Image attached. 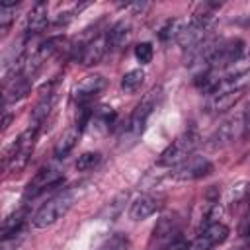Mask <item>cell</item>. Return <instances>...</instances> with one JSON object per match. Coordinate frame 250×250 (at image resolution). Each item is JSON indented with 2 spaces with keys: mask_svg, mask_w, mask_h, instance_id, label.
<instances>
[{
  "mask_svg": "<svg viewBox=\"0 0 250 250\" xmlns=\"http://www.w3.org/2000/svg\"><path fill=\"white\" fill-rule=\"evenodd\" d=\"M74 199H76V193L74 189H64L61 191L59 195H55L53 199H49L35 215H33V227L35 229H47L51 225H55L59 219H62L70 207L74 205Z\"/></svg>",
  "mask_w": 250,
  "mask_h": 250,
  "instance_id": "6da1fadb",
  "label": "cell"
},
{
  "mask_svg": "<svg viewBox=\"0 0 250 250\" xmlns=\"http://www.w3.org/2000/svg\"><path fill=\"white\" fill-rule=\"evenodd\" d=\"M31 90V82L27 76H16L4 84V105H10L21 98H25Z\"/></svg>",
  "mask_w": 250,
  "mask_h": 250,
  "instance_id": "30bf717a",
  "label": "cell"
},
{
  "mask_svg": "<svg viewBox=\"0 0 250 250\" xmlns=\"http://www.w3.org/2000/svg\"><path fill=\"white\" fill-rule=\"evenodd\" d=\"M10 121H12V115H10V113H6V115H4V125H2V127L6 129V127L10 125Z\"/></svg>",
  "mask_w": 250,
  "mask_h": 250,
  "instance_id": "4316f807",
  "label": "cell"
},
{
  "mask_svg": "<svg viewBox=\"0 0 250 250\" xmlns=\"http://www.w3.org/2000/svg\"><path fill=\"white\" fill-rule=\"evenodd\" d=\"M246 127V115L244 113H236L232 117H229L227 121H223L207 139V146L209 148H223L227 145H230L232 141L240 139V135L244 133Z\"/></svg>",
  "mask_w": 250,
  "mask_h": 250,
  "instance_id": "277c9868",
  "label": "cell"
},
{
  "mask_svg": "<svg viewBox=\"0 0 250 250\" xmlns=\"http://www.w3.org/2000/svg\"><path fill=\"white\" fill-rule=\"evenodd\" d=\"M166 250H189V246H188V242H184V240H176V242H172Z\"/></svg>",
  "mask_w": 250,
  "mask_h": 250,
  "instance_id": "484cf974",
  "label": "cell"
},
{
  "mask_svg": "<svg viewBox=\"0 0 250 250\" xmlns=\"http://www.w3.org/2000/svg\"><path fill=\"white\" fill-rule=\"evenodd\" d=\"M152 55H154V51H152L150 43H139L135 47V57H137V61L141 64H148L152 61Z\"/></svg>",
  "mask_w": 250,
  "mask_h": 250,
  "instance_id": "603a6c76",
  "label": "cell"
},
{
  "mask_svg": "<svg viewBox=\"0 0 250 250\" xmlns=\"http://www.w3.org/2000/svg\"><path fill=\"white\" fill-rule=\"evenodd\" d=\"M35 139H37V127L35 125L29 127V129H25L18 137V141L12 145V148L4 156V162H6V170L8 172H14V170L18 172V170H21L27 164V160L31 156V150L35 146Z\"/></svg>",
  "mask_w": 250,
  "mask_h": 250,
  "instance_id": "3957f363",
  "label": "cell"
},
{
  "mask_svg": "<svg viewBox=\"0 0 250 250\" xmlns=\"http://www.w3.org/2000/svg\"><path fill=\"white\" fill-rule=\"evenodd\" d=\"M143 82H145V72H143L141 68L129 70V72H125L123 78H121V90H123L125 94H135V92L141 90Z\"/></svg>",
  "mask_w": 250,
  "mask_h": 250,
  "instance_id": "d6986e66",
  "label": "cell"
},
{
  "mask_svg": "<svg viewBox=\"0 0 250 250\" xmlns=\"http://www.w3.org/2000/svg\"><path fill=\"white\" fill-rule=\"evenodd\" d=\"M100 160H102L100 152H84L76 160V170L78 172H90V170H94L100 164Z\"/></svg>",
  "mask_w": 250,
  "mask_h": 250,
  "instance_id": "44dd1931",
  "label": "cell"
},
{
  "mask_svg": "<svg viewBox=\"0 0 250 250\" xmlns=\"http://www.w3.org/2000/svg\"><path fill=\"white\" fill-rule=\"evenodd\" d=\"M16 10H18V2H2L0 6V31L2 33H6L12 21L16 20Z\"/></svg>",
  "mask_w": 250,
  "mask_h": 250,
  "instance_id": "ffe728a7",
  "label": "cell"
},
{
  "mask_svg": "<svg viewBox=\"0 0 250 250\" xmlns=\"http://www.w3.org/2000/svg\"><path fill=\"white\" fill-rule=\"evenodd\" d=\"M129 248V240L123 236H113L111 240H107L100 250H127Z\"/></svg>",
  "mask_w": 250,
  "mask_h": 250,
  "instance_id": "cb8c5ba5",
  "label": "cell"
},
{
  "mask_svg": "<svg viewBox=\"0 0 250 250\" xmlns=\"http://www.w3.org/2000/svg\"><path fill=\"white\" fill-rule=\"evenodd\" d=\"M248 61H250V59H248Z\"/></svg>",
  "mask_w": 250,
  "mask_h": 250,
  "instance_id": "83f0119b",
  "label": "cell"
},
{
  "mask_svg": "<svg viewBox=\"0 0 250 250\" xmlns=\"http://www.w3.org/2000/svg\"><path fill=\"white\" fill-rule=\"evenodd\" d=\"M158 209H160V201L156 197H152V195H141L139 199H135L131 203L129 215H131L133 221H145L150 215H154Z\"/></svg>",
  "mask_w": 250,
  "mask_h": 250,
  "instance_id": "8fae6325",
  "label": "cell"
},
{
  "mask_svg": "<svg viewBox=\"0 0 250 250\" xmlns=\"http://www.w3.org/2000/svg\"><path fill=\"white\" fill-rule=\"evenodd\" d=\"M211 248H213V244L205 236H201V234L189 244V250H211Z\"/></svg>",
  "mask_w": 250,
  "mask_h": 250,
  "instance_id": "d4e9b609",
  "label": "cell"
},
{
  "mask_svg": "<svg viewBox=\"0 0 250 250\" xmlns=\"http://www.w3.org/2000/svg\"><path fill=\"white\" fill-rule=\"evenodd\" d=\"M201 236H205L213 246H215V244H221V242H225L227 236H229V227H227L225 223H221V221L209 223V225L203 227Z\"/></svg>",
  "mask_w": 250,
  "mask_h": 250,
  "instance_id": "ac0fdd59",
  "label": "cell"
},
{
  "mask_svg": "<svg viewBox=\"0 0 250 250\" xmlns=\"http://www.w3.org/2000/svg\"><path fill=\"white\" fill-rule=\"evenodd\" d=\"M184 25H186L184 20H168V21L164 23V27L160 29V39H164V41L178 39V35H180V31L184 29Z\"/></svg>",
  "mask_w": 250,
  "mask_h": 250,
  "instance_id": "7402d4cb",
  "label": "cell"
},
{
  "mask_svg": "<svg viewBox=\"0 0 250 250\" xmlns=\"http://www.w3.org/2000/svg\"><path fill=\"white\" fill-rule=\"evenodd\" d=\"M107 80L102 76V74H88L84 76L72 90V96L78 104H88L94 96H98L104 88H105Z\"/></svg>",
  "mask_w": 250,
  "mask_h": 250,
  "instance_id": "9c48e42d",
  "label": "cell"
},
{
  "mask_svg": "<svg viewBox=\"0 0 250 250\" xmlns=\"http://www.w3.org/2000/svg\"><path fill=\"white\" fill-rule=\"evenodd\" d=\"M127 201H129V191H119V193H117V195H115V197H113V199L100 211L98 217H100L102 221H109V223L115 221V219L123 213Z\"/></svg>",
  "mask_w": 250,
  "mask_h": 250,
  "instance_id": "9a60e30c",
  "label": "cell"
},
{
  "mask_svg": "<svg viewBox=\"0 0 250 250\" xmlns=\"http://www.w3.org/2000/svg\"><path fill=\"white\" fill-rule=\"evenodd\" d=\"M156 102H158V92L156 90H150L139 104L137 107L133 109L131 117H129V125H127V133L137 139L143 131H145V125H146V119L150 117L152 109L156 107Z\"/></svg>",
  "mask_w": 250,
  "mask_h": 250,
  "instance_id": "5b68a950",
  "label": "cell"
},
{
  "mask_svg": "<svg viewBox=\"0 0 250 250\" xmlns=\"http://www.w3.org/2000/svg\"><path fill=\"white\" fill-rule=\"evenodd\" d=\"M78 135H80V127L74 125V127H68L57 141L55 145V156L57 158H66L70 154V150L76 146L78 143Z\"/></svg>",
  "mask_w": 250,
  "mask_h": 250,
  "instance_id": "5bb4252c",
  "label": "cell"
},
{
  "mask_svg": "<svg viewBox=\"0 0 250 250\" xmlns=\"http://www.w3.org/2000/svg\"><path fill=\"white\" fill-rule=\"evenodd\" d=\"M53 104H55V96H53L51 90L47 88V92L41 94V100L35 104V107H33V111H31V119H33L35 127H39V125L47 119V115H49Z\"/></svg>",
  "mask_w": 250,
  "mask_h": 250,
  "instance_id": "e0dca14e",
  "label": "cell"
},
{
  "mask_svg": "<svg viewBox=\"0 0 250 250\" xmlns=\"http://www.w3.org/2000/svg\"><path fill=\"white\" fill-rule=\"evenodd\" d=\"M131 23L127 20H121L117 23L111 25V29L107 31L105 39H107V47L109 49H121L129 39H131Z\"/></svg>",
  "mask_w": 250,
  "mask_h": 250,
  "instance_id": "4fadbf2b",
  "label": "cell"
},
{
  "mask_svg": "<svg viewBox=\"0 0 250 250\" xmlns=\"http://www.w3.org/2000/svg\"><path fill=\"white\" fill-rule=\"evenodd\" d=\"M107 49H109L107 47V39L105 37H96V39L88 41L86 45H80L78 49H74L72 59L78 61V62H82L84 66L98 64L104 59V55H105Z\"/></svg>",
  "mask_w": 250,
  "mask_h": 250,
  "instance_id": "ba28073f",
  "label": "cell"
},
{
  "mask_svg": "<svg viewBox=\"0 0 250 250\" xmlns=\"http://www.w3.org/2000/svg\"><path fill=\"white\" fill-rule=\"evenodd\" d=\"M211 172H213V164L205 156H193L191 154L188 160L174 166L170 176L178 182H191V180H199V178H203Z\"/></svg>",
  "mask_w": 250,
  "mask_h": 250,
  "instance_id": "8992f818",
  "label": "cell"
},
{
  "mask_svg": "<svg viewBox=\"0 0 250 250\" xmlns=\"http://www.w3.org/2000/svg\"><path fill=\"white\" fill-rule=\"evenodd\" d=\"M176 230H178V219H176V217H162V219L156 223L154 230H152L150 244H152V242H158V244L166 242L168 238H172V234H174Z\"/></svg>",
  "mask_w": 250,
  "mask_h": 250,
  "instance_id": "2e32d148",
  "label": "cell"
},
{
  "mask_svg": "<svg viewBox=\"0 0 250 250\" xmlns=\"http://www.w3.org/2000/svg\"><path fill=\"white\" fill-rule=\"evenodd\" d=\"M197 145H199V135L195 131H188V133L180 135L172 145H168L162 150V154L158 156L156 164L158 166L174 168V166L182 164L184 160H188L193 154V150L197 148Z\"/></svg>",
  "mask_w": 250,
  "mask_h": 250,
  "instance_id": "7a4b0ae2",
  "label": "cell"
},
{
  "mask_svg": "<svg viewBox=\"0 0 250 250\" xmlns=\"http://www.w3.org/2000/svg\"><path fill=\"white\" fill-rule=\"evenodd\" d=\"M49 23V16H47V4L45 2H37L29 14H27V20H25V31L27 33H41Z\"/></svg>",
  "mask_w": 250,
  "mask_h": 250,
  "instance_id": "7c38bea8",
  "label": "cell"
},
{
  "mask_svg": "<svg viewBox=\"0 0 250 250\" xmlns=\"http://www.w3.org/2000/svg\"><path fill=\"white\" fill-rule=\"evenodd\" d=\"M62 180H64V176H62V172H61L59 168H45V170L37 172L35 178H33V180L27 184V188H25V199L37 197L39 193H43V191L55 188V186L61 184Z\"/></svg>",
  "mask_w": 250,
  "mask_h": 250,
  "instance_id": "52a82bcc",
  "label": "cell"
}]
</instances>
